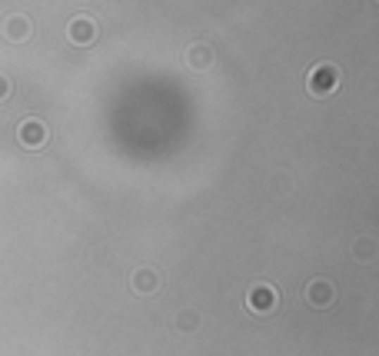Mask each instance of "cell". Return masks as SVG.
Listing matches in <instances>:
<instances>
[{
  "mask_svg": "<svg viewBox=\"0 0 379 356\" xmlns=\"http://www.w3.org/2000/svg\"><path fill=\"white\" fill-rule=\"evenodd\" d=\"M306 87L313 97H330L333 90L340 87V67H336V63H316L313 73H309Z\"/></svg>",
  "mask_w": 379,
  "mask_h": 356,
  "instance_id": "6da1fadb",
  "label": "cell"
},
{
  "mask_svg": "<svg viewBox=\"0 0 379 356\" xmlns=\"http://www.w3.org/2000/svg\"><path fill=\"white\" fill-rule=\"evenodd\" d=\"M17 137H20V143H24L27 150H40L44 143H47V123L37 117H27L20 127H17Z\"/></svg>",
  "mask_w": 379,
  "mask_h": 356,
  "instance_id": "7a4b0ae2",
  "label": "cell"
},
{
  "mask_svg": "<svg viewBox=\"0 0 379 356\" xmlns=\"http://www.w3.org/2000/svg\"><path fill=\"white\" fill-rule=\"evenodd\" d=\"M306 303L313 309H326L336 300V286L330 283V280H323V276H316V280H309V286H306Z\"/></svg>",
  "mask_w": 379,
  "mask_h": 356,
  "instance_id": "3957f363",
  "label": "cell"
},
{
  "mask_svg": "<svg viewBox=\"0 0 379 356\" xmlns=\"http://www.w3.org/2000/svg\"><path fill=\"white\" fill-rule=\"evenodd\" d=\"M276 303H280V297H276V290L266 286V283H256L253 290H249V297H247V307L253 309V313H273Z\"/></svg>",
  "mask_w": 379,
  "mask_h": 356,
  "instance_id": "277c9868",
  "label": "cell"
},
{
  "mask_svg": "<svg viewBox=\"0 0 379 356\" xmlns=\"http://www.w3.org/2000/svg\"><path fill=\"white\" fill-rule=\"evenodd\" d=\"M94 37H97L94 20H87V17H77V20L70 24V40H73V44H94Z\"/></svg>",
  "mask_w": 379,
  "mask_h": 356,
  "instance_id": "5b68a950",
  "label": "cell"
},
{
  "mask_svg": "<svg viewBox=\"0 0 379 356\" xmlns=\"http://www.w3.org/2000/svg\"><path fill=\"white\" fill-rule=\"evenodd\" d=\"M156 286H160V276H156L150 266H143V270L133 274V290H137V293H154Z\"/></svg>",
  "mask_w": 379,
  "mask_h": 356,
  "instance_id": "8992f818",
  "label": "cell"
},
{
  "mask_svg": "<svg viewBox=\"0 0 379 356\" xmlns=\"http://www.w3.org/2000/svg\"><path fill=\"white\" fill-rule=\"evenodd\" d=\"M187 60H190V67H197V70H206V67L213 63V50H210V47H193Z\"/></svg>",
  "mask_w": 379,
  "mask_h": 356,
  "instance_id": "52a82bcc",
  "label": "cell"
},
{
  "mask_svg": "<svg viewBox=\"0 0 379 356\" xmlns=\"http://www.w3.org/2000/svg\"><path fill=\"white\" fill-rule=\"evenodd\" d=\"M4 30H7V37H11V40H27L30 24H27L24 17H13V20H7V27H4Z\"/></svg>",
  "mask_w": 379,
  "mask_h": 356,
  "instance_id": "ba28073f",
  "label": "cell"
},
{
  "mask_svg": "<svg viewBox=\"0 0 379 356\" xmlns=\"http://www.w3.org/2000/svg\"><path fill=\"white\" fill-rule=\"evenodd\" d=\"M373 247H376L373 240H356V257H359V260H373V257H376Z\"/></svg>",
  "mask_w": 379,
  "mask_h": 356,
  "instance_id": "9c48e42d",
  "label": "cell"
},
{
  "mask_svg": "<svg viewBox=\"0 0 379 356\" xmlns=\"http://www.w3.org/2000/svg\"><path fill=\"white\" fill-rule=\"evenodd\" d=\"M7 97H11V80L0 73V100H7Z\"/></svg>",
  "mask_w": 379,
  "mask_h": 356,
  "instance_id": "30bf717a",
  "label": "cell"
}]
</instances>
